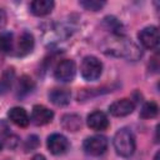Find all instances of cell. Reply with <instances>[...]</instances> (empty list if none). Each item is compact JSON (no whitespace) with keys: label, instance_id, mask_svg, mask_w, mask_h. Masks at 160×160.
Segmentation results:
<instances>
[{"label":"cell","instance_id":"1","mask_svg":"<svg viewBox=\"0 0 160 160\" xmlns=\"http://www.w3.org/2000/svg\"><path fill=\"white\" fill-rule=\"evenodd\" d=\"M102 49H104L102 51L106 54L119 58H125L131 61H136L142 56L141 49L131 39H128L125 35L121 36L112 35L110 39L105 40Z\"/></svg>","mask_w":160,"mask_h":160},{"label":"cell","instance_id":"2","mask_svg":"<svg viewBox=\"0 0 160 160\" xmlns=\"http://www.w3.org/2000/svg\"><path fill=\"white\" fill-rule=\"evenodd\" d=\"M112 144L116 154L122 158H130L135 151V136L126 128L119 129L115 132Z\"/></svg>","mask_w":160,"mask_h":160},{"label":"cell","instance_id":"3","mask_svg":"<svg viewBox=\"0 0 160 160\" xmlns=\"http://www.w3.org/2000/svg\"><path fill=\"white\" fill-rule=\"evenodd\" d=\"M81 76L88 81H95L102 72V64L96 56H85L80 65Z\"/></svg>","mask_w":160,"mask_h":160},{"label":"cell","instance_id":"4","mask_svg":"<svg viewBox=\"0 0 160 160\" xmlns=\"http://www.w3.org/2000/svg\"><path fill=\"white\" fill-rule=\"evenodd\" d=\"M82 149L88 155L100 156L108 149V139L102 135H94V136L86 138L84 140Z\"/></svg>","mask_w":160,"mask_h":160},{"label":"cell","instance_id":"5","mask_svg":"<svg viewBox=\"0 0 160 160\" xmlns=\"http://www.w3.org/2000/svg\"><path fill=\"white\" fill-rule=\"evenodd\" d=\"M75 74H76V65H75L74 60H71V59L61 60L54 70L55 79L61 82L72 81V79L75 78Z\"/></svg>","mask_w":160,"mask_h":160},{"label":"cell","instance_id":"6","mask_svg":"<svg viewBox=\"0 0 160 160\" xmlns=\"http://www.w3.org/2000/svg\"><path fill=\"white\" fill-rule=\"evenodd\" d=\"M138 38L144 48L156 50L159 46V30L156 26H146L138 34Z\"/></svg>","mask_w":160,"mask_h":160},{"label":"cell","instance_id":"7","mask_svg":"<svg viewBox=\"0 0 160 160\" xmlns=\"http://www.w3.org/2000/svg\"><path fill=\"white\" fill-rule=\"evenodd\" d=\"M46 145H48L49 151L51 154H54V155H62L70 149L69 140L62 134H58V132L51 134L48 138Z\"/></svg>","mask_w":160,"mask_h":160},{"label":"cell","instance_id":"8","mask_svg":"<svg viewBox=\"0 0 160 160\" xmlns=\"http://www.w3.org/2000/svg\"><path fill=\"white\" fill-rule=\"evenodd\" d=\"M19 140V136L11 131L9 124L5 120H0V142L2 148L5 146L8 149H14L18 146Z\"/></svg>","mask_w":160,"mask_h":160},{"label":"cell","instance_id":"9","mask_svg":"<svg viewBox=\"0 0 160 160\" xmlns=\"http://www.w3.org/2000/svg\"><path fill=\"white\" fill-rule=\"evenodd\" d=\"M135 104L131 99H120L114 101L110 106H109V111L111 115L121 118V116H126L129 114H131L134 111Z\"/></svg>","mask_w":160,"mask_h":160},{"label":"cell","instance_id":"10","mask_svg":"<svg viewBox=\"0 0 160 160\" xmlns=\"http://www.w3.org/2000/svg\"><path fill=\"white\" fill-rule=\"evenodd\" d=\"M52 118H54V112L50 109H48L44 105H34L31 111V121L35 125L38 126L46 125L52 120Z\"/></svg>","mask_w":160,"mask_h":160},{"label":"cell","instance_id":"11","mask_svg":"<svg viewBox=\"0 0 160 160\" xmlns=\"http://www.w3.org/2000/svg\"><path fill=\"white\" fill-rule=\"evenodd\" d=\"M86 122H88V126L95 131L105 130L109 126V119H108L106 114L100 110H96V111H92L91 114H89Z\"/></svg>","mask_w":160,"mask_h":160},{"label":"cell","instance_id":"12","mask_svg":"<svg viewBox=\"0 0 160 160\" xmlns=\"http://www.w3.org/2000/svg\"><path fill=\"white\" fill-rule=\"evenodd\" d=\"M32 49H34V36L30 32L24 31L18 39L15 54L18 56H25V55L30 54L32 51Z\"/></svg>","mask_w":160,"mask_h":160},{"label":"cell","instance_id":"13","mask_svg":"<svg viewBox=\"0 0 160 160\" xmlns=\"http://www.w3.org/2000/svg\"><path fill=\"white\" fill-rule=\"evenodd\" d=\"M8 118L10 119L11 122L20 128H26L30 122V118L24 108L20 106H14L8 111Z\"/></svg>","mask_w":160,"mask_h":160},{"label":"cell","instance_id":"14","mask_svg":"<svg viewBox=\"0 0 160 160\" xmlns=\"http://www.w3.org/2000/svg\"><path fill=\"white\" fill-rule=\"evenodd\" d=\"M49 99L56 106H65L70 102L71 92L65 88H55L49 91Z\"/></svg>","mask_w":160,"mask_h":160},{"label":"cell","instance_id":"15","mask_svg":"<svg viewBox=\"0 0 160 160\" xmlns=\"http://www.w3.org/2000/svg\"><path fill=\"white\" fill-rule=\"evenodd\" d=\"M54 5L51 0H35L30 4V11L36 16H45L51 12Z\"/></svg>","mask_w":160,"mask_h":160},{"label":"cell","instance_id":"16","mask_svg":"<svg viewBox=\"0 0 160 160\" xmlns=\"http://www.w3.org/2000/svg\"><path fill=\"white\" fill-rule=\"evenodd\" d=\"M61 126L68 131H78L81 128V118L78 114H65L61 118Z\"/></svg>","mask_w":160,"mask_h":160},{"label":"cell","instance_id":"17","mask_svg":"<svg viewBox=\"0 0 160 160\" xmlns=\"http://www.w3.org/2000/svg\"><path fill=\"white\" fill-rule=\"evenodd\" d=\"M14 79H15V70H14V68H8L2 72V75L0 76V95L6 94L11 89Z\"/></svg>","mask_w":160,"mask_h":160},{"label":"cell","instance_id":"18","mask_svg":"<svg viewBox=\"0 0 160 160\" xmlns=\"http://www.w3.org/2000/svg\"><path fill=\"white\" fill-rule=\"evenodd\" d=\"M104 26L111 32V35H115V36H121L124 35V28L121 25V22L114 18V16H106L104 19Z\"/></svg>","mask_w":160,"mask_h":160},{"label":"cell","instance_id":"19","mask_svg":"<svg viewBox=\"0 0 160 160\" xmlns=\"http://www.w3.org/2000/svg\"><path fill=\"white\" fill-rule=\"evenodd\" d=\"M34 88H35V84L31 80V78L28 75H22L18 82V96L22 98V96L30 94Z\"/></svg>","mask_w":160,"mask_h":160},{"label":"cell","instance_id":"20","mask_svg":"<svg viewBox=\"0 0 160 160\" xmlns=\"http://www.w3.org/2000/svg\"><path fill=\"white\" fill-rule=\"evenodd\" d=\"M14 50V41L12 34L9 31L0 32V51L4 54H10Z\"/></svg>","mask_w":160,"mask_h":160},{"label":"cell","instance_id":"21","mask_svg":"<svg viewBox=\"0 0 160 160\" xmlns=\"http://www.w3.org/2000/svg\"><path fill=\"white\" fill-rule=\"evenodd\" d=\"M158 111H159V106L155 101H146L141 106L140 116L142 119H151V118H155L158 115Z\"/></svg>","mask_w":160,"mask_h":160},{"label":"cell","instance_id":"22","mask_svg":"<svg viewBox=\"0 0 160 160\" xmlns=\"http://www.w3.org/2000/svg\"><path fill=\"white\" fill-rule=\"evenodd\" d=\"M80 5L85 9V10H91V11H98L100 10L104 5L105 1H98V0H85V1H80Z\"/></svg>","mask_w":160,"mask_h":160},{"label":"cell","instance_id":"23","mask_svg":"<svg viewBox=\"0 0 160 160\" xmlns=\"http://www.w3.org/2000/svg\"><path fill=\"white\" fill-rule=\"evenodd\" d=\"M40 141H39V138L36 135H30L26 140H25V144H24V149L25 151H31L34 149H36L39 146Z\"/></svg>","mask_w":160,"mask_h":160},{"label":"cell","instance_id":"24","mask_svg":"<svg viewBox=\"0 0 160 160\" xmlns=\"http://www.w3.org/2000/svg\"><path fill=\"white\" fill-rule=\"evenodd\" d=\"M5 24H6V12L2 9H0V29L4 28Z\"/></svg>","mask_w":160,"mask_h":160},{"label":"cell","instance_id":"25","mask_svg":"<svg viewBox=\"0 0 160 160\" xmlns=\"http://www.w3.org/2000/svg\"><path fill=\"white\" fill-rule=\"evenodd\" d=\"M31 160H45V158H44V155H41V154H36L35 156H32Z\"/></svg>","mask_w":160,"mask_h":160},{"label":"cell","instance_id":"26","mask_svg":"<svg viewBox=\"0 0 160 160\" xmlns=\"http://www.w3.org/2000/svg\"><path fill=\"white\" fill-rule=\"evenodd\" d=\"M1 149H2V145H1V142H0V150H1Z\"/></svg>","mask_w":160,"mask_h":160}]
</instances>
